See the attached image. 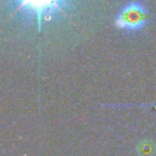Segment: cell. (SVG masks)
Masks as SVG:
<instances>
[{
  "label": "cell",
  "instance_id": "6da1fadb",
  "mask_svg": "<svg viewBox=\"0 0 156 156\" xmlns=\"http://www.w3.org/2000/svg\"><path fill=\"white\" fill-rule=\"evenodd\" d=\"M105 0H1V11L22 28L41 34L45 29L62 26L101 6Z\"/></svg>",
  "mask_w": 156,
  "mask_h": 156
},
{
  "label": "cell",
  "instance_id": "7a4b0ae2",
  "mask_svg": "<svg viewBox=\"0 0 156 156\" xmlns=\"http://www.w3.org/2000/svg\"><path fill=\"white\" fill-rule=\"evenodd\" d=\"M150 22V10L144 0H130L115 15L113 24L124 33H138Z\"/></svg>",
  "mask_w": 156,
  "mask_h": 156
}]
</instances>
